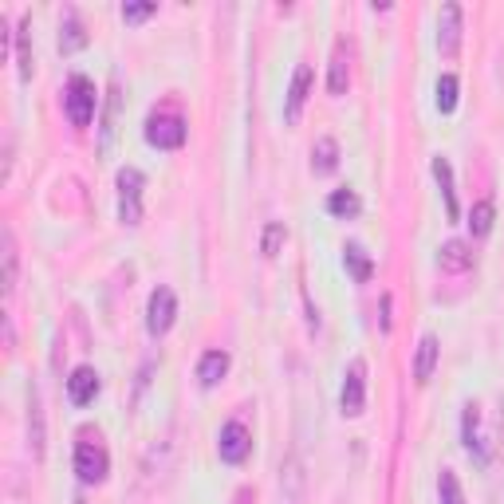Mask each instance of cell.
Listing matches in <instances>:
<instances>
[{"label":"cell","mask_w":504,"mask_h":504,"mask_svg":"<svg viewBox=\"0 0 504 504\" xmlns=\"http://www.w3.org/2000/svg\"><path fill=\"white\" fill-rule=\"evenodd\" d=\"M76 473L83 485H99L111 473V453L103 446V434L91 426H83L76 434Z\"/></svg>","instance_id":"1"},{"label":"cell","mask_w":504,"mask_h":504,"mask_svg":"<svg viewBox=\"0 0 504 504\" xmlns=\"http://www.w3.org/2000/svg\"><path fill=\"white\" fill-rule=\"evenodd\" d=\"M95 106H99V95H95V83L87 76H71L67 79V91H64V111L71 118V126H91L95 118Z\"/></svg>","instance_id":"2"},{"label":"cell","mask_w":504,"mask_h":504,"mask_svg":"<svg viewBox=\"0 0 504 504\" xmlns=\"http://www.w3.org/2000/svg\"><path fill=\"white\" fill-rule=\"evenodd\" d=\"M115 186H118V221L138 225L142 221V186H146V177H142L138 166H123L115 177Z\"/></svg>","instance_id":"3"},{"label":"cell","mask_w":504,"mask_h":504,"mask_svg":"<svg viewBox=\"0 0 504 504\" xmlns=\"http://www.w3.org/2000/svg\"><path fill=\"white\" fill-rule=\"evenodd\" d=\"M186 135H189V126L177 111H158L146 118V142L158 150H177L186 142Z\"/></svg>","instance_id":"4"},{"label":"cell","mask_w":504,"mask_h":504,"mask_svg":"<svg viewBox=\"0 0 504 504\" xmlns=\"http://www.w3.org/2000/svg\"><path fill=\"white\" fill-rule=\"evenodd\" d=\"M339 406H343L347 418H358V414L367 410V363H363V358H351V363H347Z\"/></svg>","instance_id":"5"},{"label":"cell","mask_w":504,"mask_h":504,"mask_svg":"<svg viewBox=\"0 0 504 504\" xmlns=\"http://www.w3.org/2000/svg\"><path fill=\"white\" fill-rule=\"evenodd\" d=\"M174 319H177V296H174L170 284H158L150 292V299H146V331L150 335H166L174 328Z\"/></svg>","instance_id":"6"},{"label":"cell","mask_w":504,"mask_h":504,"mask_svg":"<svg viewBox=\"0 0 504 504\" xmlns=\"http://www.w3.org/2000/svg\"><path fill=\"white\" fill-rule=\"evenodd\" d=\"M217 453H221L225 465H241V461H248V453H252V434H248V426L241 422V418H229V422L221 426V434H217Z\"/></svg>","instance_id":"7"},{"label":"cell","mask_w":504,"mask_h":504,"mask_svg":"<svg viewBox=\"0 0 504 504\" xmlns=\"http://www.w3.org/2000/svg\"><path fill=\"white\" fill-rule=\"evenodd\" d=\"M311 79H316L311 64H296L292 83H287V95H284V123H299L304 103H307V95H311Z\"/></svg>","instance_id":"8"},{"label":"cell","mask_w":504,"mask_h":504,"mask_svg":"<svg viewBox=\"0 0 504 504\" xmlns=\"http://www.w3.org/2000/svg\"><path fill=\"white\" fill-rule=\"evenodd\" d=\"M99 390H103V378H99V370L87 367V363L67 375V402L71 406H91L99 398Z\"/></svg>","instance_id":"9"},{"label":"cell","mask_w":504,"mask_h":504,"mask_svg":"<svg viewBox=\"0 0 504 504\" xmlns=\"http://www.w3.org/2000/svg\"><path fill=\"white\" fill-rule=\"evenodd\" d=\"M438 47H441V55H458V47H461V5L458 0H446V5H441Z\"/></svg>","instance_id":"10"},{"label":"cell","mask_w":504,"mask_h":504,"mask_svg":"<svg viewBox=\"0 0 504 504\" xmlns=\"http://www.w3.org/2000/svg\"><path fill=\"white\" fill-rule=\"evenodd\" d=\"M461 441L477 461H489V449H485V438H481V406L477 402H469L461 414Z\"/></svg>","instance_id":"11"},{"label":"cell","mask_w":504,"mask_h":504,"mask_svg":"<svg viewBox=\"0 0 504 504\" xmlns=\"http://www.w3.org/2000/svg\"><path fill=\"white\" fill-rule=\"evenodd\" d=\"M438 355H441L438 335H429V331H426L422 339H418V351H414V378H418V382H429V378H434Z\"/></svg>","instance_id":"12"},{"label":"cell","mask_w":504,"mask_h":504,"mask_svg":"<svg viewBox=\"0 0 504 504\" xmlns=\"http://www.w3.org/2000/svg\"><path fill=\"white\" fill-rule=\"evenodd\" d=\"M225 375H229V351H217V347H213V351H206L197 358V382L201 387H217Z\"/></svg>","instance_id":"13"},{"label":"cell","mask_w":504,"mask_h":504,"mask_svg":"<svg viewBox=\"0 0 504 504\" xmlns=\"http://www.w3.org/2000/svg\"><path fill=\"white\" fill-rule=\"evenodd\" d=\"M438 264L446 272H465V268H473V245L469 241H458V237H453V241H446L438 248Z\"/></svg>","instance_id":"14"},{"label":"cell","mask_w":504,"mask_h":504,"mask_svg":"<svg viewBox=\"0 0 504 504\" xmlns=\"http://www.w3.org/2000/svg\"><path fill=\"white\" fill-rule=\"evenodd\" d=\"M83 44H87L83 20H79V12H76V8H67V12H64V24H59V52L71 55V52H79Z\"/></svg>","instance_id":"15"},{"label":"cell","mask_w":504,"mask_h":504,"mask_svg":"<svg viewBox=\"0 0 504 504\" xmlns=\"http://www.w3.org/2000/svg\"><path fill=\"white\" fill-rule=\"evenodd\" d=\"M434 177H438L441 194H446V213L458 221L461 217V206H458V189H453V166H449L446 154H438V158H434Z\"/></svg>","instance_id":"16"},{"label":"cell","mask_w":504,"mask_h":504,"mask_svg":"<svg viewBox=\"0 0 504 504\" xmlns=\"http://www.w3.org/2000/svg\"><path fill=\"white\" fill-rule=\"evenodd\" d=\"M343 264H347V272H351L358 284H367L370 272H375V260H370V252L358 245V241H347L343 245Z\"/></svg>","instance_id":"17"},{"label":"cell","mask_w":504,"mask_h":504,"mask_svg":"<svg viewBox=\"0 0 504 504\" xmlns=\"http://www.w3.org/2000/svg\"><path fill=\"white\" fill-rule=\"evenodd\" d=\"M28 446L35 458H44V406H40V390L35 387L28 394Z\"/></svg>","instance_id":"18"},{"label":"cell","mask_w":504,"mask_h":504,"mask_svg":"<svg viewBox=\"0 0 504 504\" xmlns=\"http://www.w3.org/2000/svg\"><path fill=\"white\" fill-rule=\"evenodd\" d=\"M335 166H339V142L331 135H319L316 146H311V170L316 174H331Z\"/></svg>","instance_id":"19"},{"label":"cell","mask_w":504,"mask_h":504,"mask_svg":"<svg viewBox=\"0 0 504 504\" xmlns=\"http://www.w3.org/2000/svg\"><path fill=\"white\" fill-rule=\"evenodd\" d=\"M358 209H363V201H358V194L351 186H339V189H331L328 194V213L331 217H358Z\"/></svg>","instance_id":"20"},{"label":"cell","mask_w":504,"mask_h":504,"mask_svg":"<svg viewBox=\"0 0 504 504\" xmlns=\"http://www.w3.org/2000/svg\"><path fill=\"white\" fill-rule=\"evenodd\" d=\"M493 221H497L493 197L473 201V209H469V233H473V237H489V233H493Z\"/></svg>","instance_id":"21"},{"label":"cell","mask_w":504,"mask_h":504,"mask_svg":"<svg viewBox=\"0 0 504 504\" xmlns=\"http://www.w3.org/2000/svg\"><path fill=\"white\" fill-rule=\"evenodd\" d=\"M32 20L20 24L16 32V67H20V79H32Z\"/></svg>","instance_id":"22"},{"label":"cell","mask_w":504,"mask_h":504,"mask_svg":"<svg viewBox=\"0 0 504 504\" xmlns=\"http://www.w3.org/2000/svg\"><path fill=\"white\" fill-rule=\"evenodd\" d=\"M438 504H465L461 481L453 469H441V477H438Z\"/></svg>","instance_id":"23"},{"label":"cell","mask_w":504,"mask_h":504,"mask_svg":"<svg viewBox=\"0 0 504 504\" xmlns=\"http://www.w3.org/2000/svg\"><path fill=\"white\" fill-rule=\"evenodd\" d=\"M453 106H458V76H453V71H446V76L438 79V111L449 115Z\"/></svg>","instance_id":"24"},{"label":"cell","mask_w":504,"mask_h":504,"mask_svg":"<svg viewBox=\"0 0 504 504\" xmlns=\"http://www.w3.org/2000/svg\"><path fill=\"white\" fill-rule=\"evenodd\" d=\"M16 237H12V229H5V292H16Z\"/></svg>","instance_id":"25"},{"label":"cell","mask_w":504,"mask_h":504,"mask_svg":"<svg viewBox=\"0 0 504 504\" xmlns=\"http://www.w3.org/2000/svg\"><path fill=\"white\" fill-rule=\"evenodd\" d=\"M347 79H351V76H347V59H343V44H339V47H335V55H331L328 91H331V95H343V91H347Z\"/></svg>","instance_id":"26"},{"label":"cell","mask_w":504,"mask_h":504,"mask_svg":"<svg viewBox=\"0 0 504 504\" xmlns=\"http://www.w3.org/2000/svg\"><path fill=\"white\" fill-rule=\"evenodd\" d=\"M284 237H287V229L280 221H268V229H264V241H260V252L264 257H276V248L284 245Z\"/></svg>","instance_id":"27"},{"label":"cell","mask_w":504,"mask_h":504,"mask_svg":"<svg viewBox=\"0 0 504 504\" xmlns=\"http://www.w3.org/2000/svg\"><path fill=\"white\" fill-rule=\"evenodd\" d=\"M154 8H158L154 0H126V5H123V20H146Z\"/></svg>","instance_id":"28"},{"label":"cell","mask_w":504,"mask_h":504,"mask_svg":"<svg viewBox=\"0 0 504 504\" xmlns=\"http://www.w3.org/2000/svg\"><path fill=\"white\" fill-rule=\"evenodd\" d=\"M76 504H83V500H76Z\"/></svg>","instance_id":"29"}]
</instances>
